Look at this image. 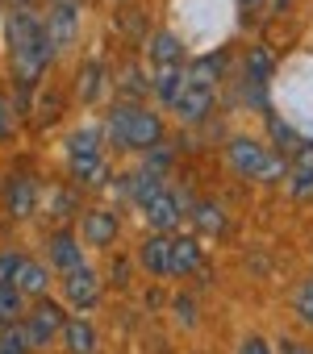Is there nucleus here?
Masks as SVG:
<instances>
[{
  "label": "nucleus",
  "mask_w": 313,
  "mask_h": 354,
  "mask_svg": "<svg viewBox=\"0 0 313 354\" xmlns=\"http://www.w3.org/2000/svg\"><path fill=\"white\" fill-rule=\"evenodd\" d=\"M184 84H188V67H154V96H159L168 109H176Z\"/></svg>",
  "instance_id": "nucleus-15"
},
{
  "label": "nucleus",
  "mask_w": 313,
  "mask_h": 354,
  "mask_svg": "<svg viewBox=\"0 0 313 354\" xmlns=\"http://www.w3.org/2000/svg\"><path fill=\"white\" fill-rule=\"evenodd\" d=\"M238 5H242V9H259V0H238Z\"/></svg>",
  "instance_id": "nucleus-31"
},
{
  "label": "nucleus",
  "mask_w": 313,
  "mask_h": 354,
  "mask_svg": "<svg viewBox=\"0 0 313 354\" xmlns=\"http://www.w3.org/2000/svg\"><path fill=\"white\" fill-rule=\"evenodd\" d=\"M213 92H217L213 84H197V80H188L172 113H176L180 121H201V117L209 113V104H213Z\"/></svg>",
  "instance_id": "nucleus-9"
},
{
  "label": "nucleus",
  "mask_w": 313,
  "mask_h": 354,
  "mask_svg": "<svg viewBox=\"0 0 313 354\" xmlns=\"http://www.w3.org/2000/svg\"><path fill=\"white\" fill-rule=\"evenodd\" d=\"M280 354H313V350L301 346V342H292V337H280Z\"/></svg>",
  "instance_id": "nucleus-29"
},
{
  "label": "nucleus",
  "mask_w": 313,
  "mask_h": 354,
  "mask_svg": "<svg viewBox=\"0 0 313 354\" xmlns=\"http://www.w3.org/2000/svg\"><path fill=\"white\" fill-rule=\"evenodd\" d=\"M176 317H184V325H193V317H197L193 300H176Z\"/></svg>",
  "instance_id": "nucleus-30"
},
{
  "label": "nucleus",
  "mask_w": 313,
  "mask_h": 354,
  "mask_svg": "<svg viewBox=\"0 0 313 354\" xmlns=\"http://www.w3.org/2000/svg\"><path fill=\"white\" fill-rule=\"evenodd\" d=\"M63 346H67V354H96V329H92V321L71 317L63 325Z\"/></svg>",
  "instance_id": "nucleus-19"
},
{
  "label": "nucleus",
  "mask_w": 313,
  "mask_h": 354,
  "mask_svg": "<svg viewBox=\"0 0 313 354\" xmlns=\"http://www.w3.org/2000/svg\"><path fill=\"white\" fill-rule=\"evenodd\" d=\"M168 250H172V234H154L138 246V263L150 275H168Z\"/></svg>",
  "instance_id": "nucleus-17"
},
{
  "label": "nucleus",
  "mask_w": 313,
  "mask_h": 354,
  "mask_svg": "<svg viewBox=\"0 0 313 354\" xmlns=\"http://www.w3.org/2000/svg\"><path fill=\"white\" fill-rule=\"evenodd\" d=\"M46 254H51V267H59L63 275L84 267V250H80V238H75V234H67V230H59V234L51 238Z\"/></svg>",
  "instance_id": "nucleus-12"
},
{
  "label": "nucleus",
  "mask_w": 313,
  "mask_h": 354,
  "mask_svg": "<svg viewBox=\"0 0 313 354\" xmlns=\"http://www.w3.org/2000/svg\"><path fill=\"white\" fill-rule=\"evenodd\" d=\"M75 92H80L84 104L100 100V92H105V67L100 63H84L80 67V80H75Z\"/></svg>",
  "instance_id": "nucleus-20"
},
{
  "label": "nucleus",
  "mask_w": 313,
  "mask_h": 354,
  "mask_svg": "<svg viewBox=\"0 0 313 354\" xmlns=\"http://www.w3.org/2000/svg\"><path fill=\"white\" fill-rule=\"evenodd\" d=\"M226 154H230V167H234L238 175H247V180L276 184L280 175H284V158L271 154V150H267L263 142H255V138H234V142L226 146Z\"/></svg>",
  "instance_id": "nucleus-3"
},
{
  "label": "nucleus",
  "mask_w": 313,
  "mask_h": 354,
  "mask_svg": "<svg viewBox=\"0 0 313 354\" xmlns=\"http://www.w3.org/2000/svg\"><path fill=\"white\" fill-rule=\"evenodd\" d=\"M5 138H13V104L9 96H0V142Z\"/></svg>",
  "instance_id": "nucleus-26"
},
{
  "label": "nucleus",
  "mask_w": 313,
  "mask_h": 354,
  "mask_svg": "<svg viewBox=\"0 0 313 354\" xmlns=\"http://www.w3.org/2000/svg\"><path fill=\"white\" fill-rule=\"evenodd\" d=\"M63 300H67L71 308L88 313V308L100 300V279H96V271H88V267L67 271V275H63Z\"/></svg>",
  "instance_id": "nucleus-8"
},
{
  "label": "nucleus",
  "mask_w": 313,
  "mask_h": 354,
  "mask_svg": "<svg viewBox=\"0 0 313 354\" xmlns=\"http://www.w3.org/2000/svg\"><path fill=\"white\" fill-rule=\"evenodd\" d=\"M42 26H46V38L55 42V50L75 46V38H80V5H51Z\"/></svg>",
  "instance_id": "nucleus-6"
},
{
  "label": "nucleus",
  "mask_w": 313,
  "mask_h": 354,
  "mask_svg": "<svg viewBox=\"0 0 313 354\" xmlns=\"http://www.w3.org/2000/svg\"><path fill=\"white\" fill-rule=\"evenodd\" d=\"M193 221H197L201 234H213V238L226 234V213H222L217 205H197V209H193Z\"/></svg>",
  "instance_id": "nucleus-22"
},
{
  "label": "nucleus",
  "mask_w": 313,
  "mask_h": 354,
  "mask_svg": "<svg viewBox=\"0 0 313 354\" xmlns=\"http://www.w3.org/2000/svg\"><path fill=\"white\" fill-rule=\"evenodd\" d=\"M105 133H109L113 146H121V150H150V146L163 142V121L154 117L150 109H142V104H117V109L109 113Z\"/></svg>",
  "instance_id": "nucleus-2"
},
{
  "label": "nucleus",
  "mask_w": 313,
  "mask_h": 354,
  "mask_svg": "<svg viewBox=\"0 0 313 354\" xmlns=\"http://www.w3.org/2000/svg\"><path fill=\"white\" fill-rule=\"evenodd\" d=\"M67 167L80 184H92L105 175V129L84 125L67 138Z\"/></svg>",
  "instance_id": "nucleus-4"
},
{
  "label": "nucleus",
  "mask_w": 313,
  "mask_h": 354,
  "mask_svg": "<svg viewBox=\"0 0 313 354\" xmlns=\"http://www.w3.org/2000/svg\"><path fill=\"white\" fill-rule=\"evenodd\" d=\"M142 213H146V221H150L154 234H176L180 221H184V196H176L172 188H163Z\"/></svg>",
  "instance_id": "nucleus-7"
},
{
  "label": "nucleus",
  "mask_w": 313,
  "mask_h": 354,
  "mask_svg": "<svg viewBox=\"0 0 313 354\" xmlns=\"http://www.w3.org/2000/svg\"><path fill=\"white\" fill-rule=\"evenodd\" d=\"M51 5H80V0H51Z\"/></svg>",
  "instance_id": "nucleus-33"
},
{
  "label": "nucleus",
  "mask_w": 313,
  "mask_h": 354,
  "mask_svg": "<svg viewBox=\"0 0 313 354\" xmlns=\"http://www.w3.org/2000/svg\"><path fill=\"white\" fill-rule=\"evenodd\" d=\"M21 313H26L21 292H17L13 283H0V325H17V321H21Z\"/></svg>",
  "instance_id": "nucleus-21"
},
{
  "label": "nucleus",
  "mask_w": 313,
  "mask_h": 354,
  "mask_svg": "<svg viewBox=\"0 0 313 354\" xmlns=\"http://www.w3.org/2000/svg\"><path fill=\"white\" fill-rule=\"evenodd\" d=\"M63 325H67V317H63V308H59L55 300H38V304L30 308V317L21 321L30 350H46L55 337H63Z\"/></svg>",
  "instance_id": "nucleus-5"
},
{
  "label": "nucleus",
  "mask_w": 313,
  "mask_h": 354,
  "mask_svg": "<svg viewBox=\"0 0 313 354\" xmlns=\"http://www.w3.org/2000/svg\"><path fill=\"white\" fill-rule=\"evenodd\" d=\"M13 288H17L21 296H46V288H51V271H46V263L21 259L17 271H13Z\"/></svg>",
  "instance_id": "nucleus-14"
},
{
  "label": "nucleus",
  "mask_w": 313,
  "mask_h": 354,
  "mask_svg": "<svg viewBox=\"0 0 313 354\" xmlns=\"http://www.w3.org/2000/svg\"><path fill=\"white\" fill-rule=\"evenodd\" d=\"M121 192L138 205V209H146L154 196H159L163 188H159V175H154L150 167H138V171H129V175H121Z\"/></svg>",
  "instance_id": "nucleus-11"
},
{
  "label": "nucleus",
  "mask_w": 313,
  "mask_h": 354,
  "mask_svg": "<svg viewBox=\"0 0 313 354\" xmlns=\"http://www.w3.org/2000/svg\"><path fill=\"white\" fill-rule=\"evenodd\" d=\"M238 354H271V346H267L263 337H247V342L238 346Z\"/></svg>",
  "instance_id": "nucleus-28"
},
{
  "label": "nucleus",
  "mask_w": 313,
  "mask_h": 354,
  "mask_svg": "<svg viewBox=\"0 0 313 354\" xmlns=\"http://www.w3.org/2000/svg\"><path fill=\"white\" fill-rule=\"evenodd\" d=\"M292 308H296V321L313 325V279H305V283L296 288V300H292Z\"/></svg>",
  "instance_id": "nucleus-25"
},
{
  "label": "nucleus",
  "mask_w": 313,
  "mask_h": 354,
  "mask_svg": "<svg viewBox=\"0 0 313 354\" xmlns=\"http://www.w3.org/2000/svg\"><path fill=\"white\" fill-rule=\"evenodd\" d=\"M17 263H21V254H13V250H5V254H0V283H13V271H17Z\"/></svg>",
  "instance_id": "nucleus-27"
},
{
  "label": "nucleus",
  "mask_w": 313,
  "mask_h": 354,
  "mask_svg": "<svg viewBox=\"0 0 313 354\" xmlns=\"http://www.w3.org/2000/svg\"><path fill=\"white\" fill-rule=\"evenodd\" d=\"M205 263L201 242L188 234H172V250H168V275H193Z\"/></svg>",
  "instance_id": "nucleus-10"
},
{
  "label": "nucleus",
  "mask_w": 313,
  "mask_h": 354,
  "mask_svg": "<svg viewBox=\"0 0 313 354\" xmlns=\"http://www.w3.org/2000/svg\"><path fill=\"white\" fill-rule=\"evenodd\" d=\"M247 75H251V84H255V88H259V84H263V80L271 75V55H267L263 46L247 55Z\"/></svg>",
  "instance_id": "nucleus-24"
},
{
  "label": "nucleus",
  "mask_w": 313,
  "mask_h": 354,
  "mask_svg": "<svg viewBox=\"0 0 313 354\" xmlns=\"http://www.w3.org/2000/svg\"><path fill=\"white\" fill-rule=\"evenodd\" d=\"M188 50H184V42L176 38V34H154V42H150V59H154V67H188V59H184Z\"/></svg>",
  "instance_id": "nucleus-18"
},
{
  "label": "nucleus",
  "mask_w": 313,
  "mask_h": 354,
  "mask_svg": "<svg viewBox=\"0 0 313 354\" xmlns=\"http://www.w3.org/2000/svg\"><path fill=\"white\" fill-rule=\"evenodd\" d=\"M5 46H9V63H13V75L21 80V88H34L38 75L55 59V42L46 38L42 17L30 9H13L5 17Z\"/></svg>",
  "instance_id": "nucleus-1"
},
{
  "label": "nucleus",
  "mask_w": 313,
  "mask_h": 354,
  "mask_svg": "<svg viewBox=\"0 0 313 354\" xmlns=\"http://www.w3.org/2000/svg\"><path fill=\"white\" fill-rule=\"evenodd\" d=\"M34 205H38V184L30 180V175H17V180L5 184V209L13 217H30Z\"/></svg>",
  "instance_id": "nucleus-13"
},
{
  "label": "nucleus",
  "mask_w": 313,
  "mask_h": 354,
  "mask_svg": "<svg viewBox=\"0 0 313 354\" xmlns=\"http://www.w3.org/2000/svg\"><path fill=\"white\" fill-rule=\"evenodd\" d=\"M288 192H292L296 201L313 196V158H301V162L292 167V175H288Z\"/></svg>",
  "instance_id": "nucleus-23"
},
{
  "label": "nucleus",
  "mask_w": 313,
  "mask_h": 354,
  "mask_svg": "<svg viewBox=\"0 0 313 354\" xmlns=\"http://www.w3.org/2000/svg\"><path fill=\"white\" fill-rule=\"evenodd\" d=\"M0 354H5V350H0Z\"/></svg>",
  "instance_id": "nucleus-34"
},
{
  "label": "nucleus",
  "mask_w": 313,
  "mask_h": 354,
  "mask_svg": "<svg viewBox=\"0 0 313 354\" xmlns=\"http://www.w3.org/2000/svg\"><path fill=\"white\" fill-rule=\"evenodd\" d=\"M80 230H84V238H88L92 246H109V242L117 238V213H109V209H92V213L80 221Z\"/></svg>",
  "instance_id": "nucleus-16"
},
{
  "label": "nucleus",
  "mask_w": 313,
  "mask_h": 354,
  "mask_svg": "<svg viewBox=\"0 0 313 354\" xmlns=\"http://www.w3.org/2000/svg\"><path fill=\"white\" fill-rule=\"evenodd\" d=\"M9 5H13V9H30V0H9Z\"/></svg>",
  "instance_id": "nucleus-32"
}]
</instances>
